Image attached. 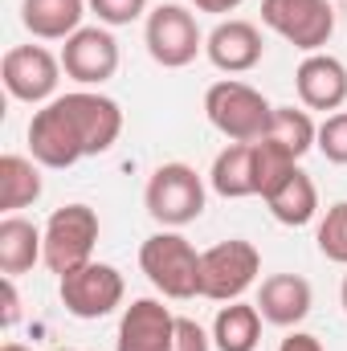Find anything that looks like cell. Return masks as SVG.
I'll return each mask as SVG.
<instances>
[{"label": "cell", "instance_id": "cell-1", "mask_svg": "<svg viewBox=\"0 0 347 351\" xmlns=\"http://www.w3.org/2000/svg\"><path fill=\"white\" fill-rule=\"evenodd\" d=\"M123 135V110L98 90H74L45 102L29 123V152L41 168H74L86 156H102Z\"/></svg>", "mask_w": 347, "mask_h": 351}, {"label": "cell", "instance_id": "cell-2", "mask_svg": "<svg viewBox=\"0 0 347 351\" xmlns=\"http://www.w3.org/2000/svg\"><path fill=\"white\" fill-rule=\"evenodd\" d=\"M139 269L147 274V282L164 294V298H196L200 294V254L192 250V241L176 229L152 233L139 245Z\"/></svg>", "mask_w": 347, "mask_h": 351}, {"label": "cell", "instance_id": "cell-3", "mask_svg": "<svg viewBox=\"0 0 347 351\" xmlns=\"http://www.w3.org/2000/svg\"><path fill=\"white\" fill-rule=\"evenodd\" d=\"M204 114L208 123L229 139V143H258L270 131V119H274V106L265 102V94L246 82H213L204 94Z\"/></svg>", "mask_w": 347, "mask_h": 351}, {"label": "cell", "instance_id": "cell-4", "mask_svg": "<svg viewBox=\"0 0 347 351\" xmlns=\"http://www.w3.org/2000/svg\"><path fill=\"white\" fill-rule=\"evenodd\" d=\"M143 204L164 229H184L204 213V180L188 164H160L143 188Z\"/></svg>", "mask_w": 347, "mask_h": 351}, {"label": "cell", "instance_id": "cell-5", "mask_svg": "<svg viewBox=\"0 0 347 351\" xmlns=\"http://www.w3.org/2000/svg\"><path fill=\"white\" fill-rule=\"evenodd\" d=\"M261 274V254L254 250V241L229 237L217 241L213 250L200 254V298L213 302H237Z\"/></svg>", "mask_w": 347, "mask_h": 351}, {"label": "cell", "instance_id": "cell-6", "mask_svg": "<svg viewBox=\"0 0 347 351\" xmlns=\"http://www.w3.org/2000/svg\"><path fill=\"white\" fill-rule=\"evenodd\" d=\"M98 213L90 204H62L53 208V217L45 221V265L62 278L78 265L94 262V245H98Z\"/></svg>", "mask_w": 347, "mask_h": 351}, {"label": "cell", "instance_id": "cell-7", "mask_svg": "<svg viewBox=\"0 0 347 351\" xmlns=\"http://www.w3.org/2000/svg\"><path fill=\"white\" fill-rule=\"evenodd\" d=\"M143 45L152 53L156 66L164 70H184L196 62V53L204 49V33L196 25V16L184 4H160L147 12L143 25Z\"/></svg>", "mask_w": 347, "mask_h": 351}, {"label": "cell", "instance_id": "cell-8", "mask_svg": "<svg viewBox=\"0 0 347 351\" xmlns=\"http://www.w3.org/2000/svg\"><path fill=\"white\" fill-rule=\"evenodd\" d=\"M261 21L302 53H319L335 33L331 0H261Z\"/></svg>", "mask_w": 347, "mask_h": 351}, {"label": "cell", "instance_id": "cell-9", "mask_svg": "<svg viewBox=\"0 0 347 351\" xmlns=\"http://www.w3.org/2000/svg\"><path fill=\"white\" fill-rule=\"evenodd\" d=\"M58 294H62V306L74 319H106L110 311L123 306L127 282H123V274L115 265L86 262V265H78V269H70V274H62Z\"/></svg>", "mask_w": 347, "mask_h": 351}, {"label": "cell", "instance_id": "cell-10", "mask_svg": "<svg viewBox=\"0 0 347 351\" xmlns=\"http://www.w3.org/2000/svg\"><path fill=\"white\" fill-rule=\"evenodd\" d=\"M0 78L16 102H53V90L62 82V58L41 45H12L0 62Z\"/></svg>", "mask_w": 347, "mask_h": 351}, {"label": "cell", "instance_id": "cell-11", "mask_svg": "<svg viewBox=\"0 0 347 351\" xmlns=\"http://www.w3.org/2000/svg\"><path fill=\"white\" fill-rule=\"evenodd\" d=\"M62 70L66 78L82 86H102L119 70V41L106 25H82L66 45H62Z\"/></svg>", "mask_w": 347, "mask_h": 351}, {"label": "cell", "instance_id": "cell-12", "mask_svg": "<svg viewBox=\"0 0 347 351\" xmlns=\"http://www.w3.org/2000/svg\"><path fill=\"white\" fill-rule=\"evenodd\" d=\"M176 348V315L160 298H135L119 319L115 351H172Z\"/></svg>", "mask_w": 347, "mask_h": 351}, {"label": "cell", "instance_id": "cell-13", "mask_svg": "<svg viewBox=\"0 0 347 351\" xmlns=\"http://www.w3.org/2000/svg\"><path fill=\"white\" fill-rule=\"evenodd\" d=\"M204 53L221 74H250L261 62V53H265V41H261L258 25L229 16L204 37Z\"/></svg>", "mask_w": 347, "mask_h": 351}, {"label": "cell", "instance_id": "cell-14", "mask_svg": "<svg viewBox=\"0 0 347 351\" xmlns=\"http://www.w3.org/2000/svg\"><path fill=\"white\" fill-rule=\"evenodd\" d=\"M294 90L307 110H339L347 102V66L331 53H307L294 70Z\"/></svg>", "mask_w": 347, "mask_h": 351}, {"label": "cell", "instance_id": "cell-15", "mask_svg": "<svg viewBox=\"0 0 347 351\" xmlns=\"http://www.w3.org/2000/svg\"><path fill=\"white\" fill-rule=\"evenodd\" d=\"M311 282L302 274H270L258 290V311L274 327H298L311 315Z\"/></svg>", "mask_w": 347, "mask_h": 351}, {"label": "cell", "instance_id": "cell-16", "mask_svg": "<svg viewBox=\"0 0 347 351\" xmlns=\"http://www.w3.org/2000/svg\"><path fill=\"white\" fill-rule=\"evenodd\" d=\"M86 0H21V25L41 41H70L82 29Z\"/></svg>", "mask_w": 347, "mask_h": 351}, {"label": "cell", "instance_id": "cell-17", "mask_svg": "<svg viewBox=\"0 0 347 351\" xmlns=\"http://www.w3.org/2000/svg\"><path fill=\"white\" fill-rule=\"evenodd\" d=\"M37 262H45V229H37L25 217H4L0 221V274L21 278Z\"/></svg>", "mask_w": 347, "mask_h": 351}, {"label": "cell", "instance_id": "cell-18", "mask_svg": "<svg viewBox=\"0 0 347 351\" xmlns=\"http://www.w3.org/2000/svg\"><path fill=\"white\" fill-rule=\"evenodd\" d=\"M217 351H258L261 343V311L258 302H225L213 319Z\"/></svg>", "mask_w": 347, "mask_h": 351}, {"label": "cell", "instance_id": "cell-19", "mask_svg": "<svg viewBox=\"0 0 347 351\" xmlns=\"http://www.w3.org/2000/svg\"><path fill=\"white\" fill-rule=\"evenodd\" d=\"M265 204H270V213H274L278 225L302 229V225H311L315 213H319V188H315V180L302 172V168H294L290 180H286L274 196H265Z\"/></svg>", "mask_w": 347, "mask_h": 351}, {"label": "cell", "instance_id": "cell-20", "mask_svg": "<svg viewBox=\"0 0 347 351\" xmlns=\"http://www.w3.org/2000/svg\"><path fill=\"white\" fill-rule=\"evenodd\" d=\"M208 184H213V192L225 196V200L258 196V184H254V143H229V147L213 160Z\"/></svg>", "mask_w": 347, "mask_h": 351}, {"label": "cell", "instance_id": "cell-21", "mask_svg": "<svg viewBox=\"0 0 347 351\" xmlns=\"http://www.w3.org/2000/svg\"><path fill=\"white\" fill-rule=\"evenodd\" d=\"M41 164L29 156H0V208L16 213L41 200Z\"/></svg>", "mask_w": 347, "mask_h": 351}, {"label": "cell", "instance_id": "cell-22", "mask_svg": "<svg viewBox=\"0 0 347 351\" xmlns=\"http://www.w3.org/2000/svg\"><path fill=\"white\" fill-rule=\"evenodd\" d=\"M265 139L282 143L294 160H302V156L315 147L319 127H315V119H311V110H307V106H302V110H298V106H274V119H270Z\"/></svg>", "mask_w": 347, "mask_h": 351}, {"label": "cell", "instance_id": "cell-23", "mask_svg": "<svg viewBox=\"0 0 347 351\" xmlns=\"http://www.w3.org/2000/svg\"><path fill=\"white\" fill-rule=\"evenodd\" d=\"M294 168H298V160H294L282 143H274V139H258V143H254V184H258L261 200L274 196V192L290 180Z\"/></svg>", "mask_w": 347, "mask_h": 351}, {"label": "cell", "instance_id": "cell-24", "mask_svg": "<svg viewBox=\"0 0 347 351\" xmlns=\"http://www.w3.org/2000/svg\"><path fill=\"white\" fill-rule=\"evenodd\" d=\"M315 241H319V254H323L327 262L347 265V200H339V204L327 208V217H323Z\"/></svg>", "mask_w": 347, "mask_h": 351}, {"label": "cell", "instance_id": "cell-25", "mask_svg": "<svg viewBox=\"0 0 347 351\" xmlns=\"http://www.w3.org/2000/svg\"><path fill=\"white\" fill-rule=\"evenodd\" d=\"M315 147L323 152V160H331V164L347 168V110H335V114L323 119Z\"/></svg>", "mask_w": 347, "mask_h": 351}, {"label": "cell", "instance_id": "cell-26", "mask_svg": "<svg viewBox=\"0 0 347 351\" xmlns=\"http://www.w3.org/2000/svg\"><path fill=\"white\" fill-rule=\"evenodd\" d=\"M90 12L98 16V25L106 29H119V25H131L147 12V0H86Z\"/></svg>", "mask_w": 347, "mask_h": 351}, {"label": "cell", "instance_id": "cell-27", "mask_svg": "<svg viewBox=\"0 0 347 351\" xmlns=\"http://www.w3.org/2000/svg\"><path fill=\"white\" fill-rule=\"evenodd\" d=\"M213 335L196 323V319H176V348L172 351H208Z\"/></svg>", "mask_w": 347, "mask_h": 351}, {"label": "cell", "instance_id": "cell-28", "mask_svg": "<svg viewBox=\"0 0 347 351\" xmlns=\"http://www.w3.org/2000/svg\"><path fill=\"white\" fill-rule=\"evenodd\" d=\"M0 298H4V311H0V319H4V327H16V319H21V298H16V278H4V282H0Z\"/></svg>", "mask_w": 347, "mask_h": 351}, {"label": "cell", "instance_id": "cell-29", "mask_svg": "<svg viewBox=\"0 0 347 351\" xmlns=\"http://www.w3.org/2000/svg\"><path fill=\"white\" fill-rule=\"evenodd\" d=\"M278 351H323V343H319L311 331H290V335L278 343Z\"/></svg>", "mask_w": 347, "mask_h": 351}, {"label": "cell", "instance_id": "cell-30", "mask_svg": "<svg viewBox=\"0 0 347 351\" xmlns=\"http://www.w3.org/2000/svg\"><path fill=\"white\" fill-rule=\"evenodd\" d=\"M200 12H233V8H241L246 0H192Z\"/></svg>", "mask_w": 347, "mask_h": 351}, {"label": "cell", "instance_id": "cell-31", "mask_svg": "<svg viewBox=\"0 0 347 351\" xmlns=\"http://www.w3.org/2000/svg\"><path fill=\"white\" fill-rule=\"evenodd\" d=\"M0 351H29V348H25V343H4Z\"/></svg>", "mask_w": 347, "mask_h": 351}, {"label": "cell", "instance_id": "cell-32", "mask_svg": "<svg viewBox=\"0 0 347 351\" xmlns=\"http://www.w3.org/2000/svg\"><path fill=\"white\" fill-rule=\"evenodd\" d=\"M339 302H344V311H347V278H344V286H339Z\"/></svg>", "mask_w": 347, "mask_h": 351}, {"label": "cell", "instance_id": "cell-33", "mask_svg": "<svg viewBox=\"0 0 347 351\" xmlns=\"http://www.w3.org/2000/svg\"><path fill=\"white\" fill-rule=\"evenodd\" d=\"M53 351H74V348H53Z\"/></svg>", "mask_w": 347, "mask_h": 351}]
</instances>
